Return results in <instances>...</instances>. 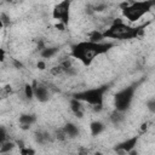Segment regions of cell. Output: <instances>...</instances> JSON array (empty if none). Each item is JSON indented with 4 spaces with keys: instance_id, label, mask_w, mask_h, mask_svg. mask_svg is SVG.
Wrapping results in <instances>:
<instances>
[{
    "instance_id": "19",
    "label": "cell",
    "mask_w": 155,
    "mask_h": 155,
    "mask_svg": "<svg viewBox=\"0 0 155 155\" xmlns=\"http://www.w3.org/2000/svg\"><path fill=\"white\" fill-rule=\"evenodd\" d=\"M147 108L150 113H155V98H151L147 102Z\"/></svg>"
},
{
    "instance_id": "4",
    "label": "cell",
    "mask_w": 155,
    "mask_h": 155,
    "mask_svg": "<svg viewBox=\"0 0 155 155\" xmlns=\"http://www.w3.org/2000/svg\"><path fill=\"white\" fill-rule=\"evenodd\" d=\"M108 91V86H99L93 88H87L80 92H76L73 97L82 103H87L92 107H103L104 93Z\"/></svg>"
},
{
    "instance_id": "9",
    "label": "cell",
    "mask_w": 155,
    "mask_h": 155,
    "mask_svg": "<svg viewBox=\"0 0 155 155\" xmlns=\"http://www.w3.org/2000/svg\"><path fill=\"white\" fill-rule=\"evenodd\" d=\"M70 110L76 117H82L84 116V108H82V102L78 101L76 98L70 99Z\"/></svg>"
},
{
    "instance_id": "8",
    "label": "cell",
    "mask_w": 155,
    "mask_h": 155,
    "mask_svg": "<svg viewBox=\"0 0 155 155\" xmlns=\"http://www.w3.org/2000/svg\"><path fill=\"white\" fill-rule=\"evenodd\" d=\"M137 142H138V136H133V137L127 138L126 140L119 143V144L114 148V150H115L116 153H119V154H128L130 151H132V150L136 148Z\"/></svg>"
},
{
    "instance_id": "2",
    "label": "cell",
    "mask_w": 155,
    "mask_h": 155,
    "mask_svg": "<svg viewBox=\"0 0 155 155\" xmlns=\"http://www.w3.org/2000/svg\"><path fill=\"white\" fill-rule=\"evenodd\" d=\"M143 28L144 25L139 27H131L121 18H116L113 21V23L103 30L104 39H113V40H131L137 39L143 35Z\"/></svg>"
},
{
    "instance_id": "3",
    "label": "cell",
    "mask_w": 155,
    "mask_h": 155,
    "mask_svg": "<svg viewBox=\"0 0 155 155\" xmlns=\"http://www.w3.org/2000/svg\"><path fill=\"white\" fill-rule=\"evenodd\" d=\"M154 6H155V1H150V0L124 2L121 4V13L130 22H137L144 15L150 12V10Z\"/></svg>"
},
{
    "instance_id": "14",
    "label": "cell",
    "mask_w": 155,
    "mask_h": 155,
    "mask_svg": "<svg viewBox=\"0 0 155 155\" xmlns=\"http://www.w3.org/2000/svg\"><path fill=\"white\" fill-rule=\"evenodd\" d=\"M15 148V143L12 140H5L0 143V154H8Z\"/></svg>"
},
{
    "instance_id": "7",
    "label": "cell",
    "mask_w": 155,
    "mask_h": 155,
    "mask_svg": "<svg viewBox=\"0 0 155 155\" xmlns=\"http://www.w3.org/2000/svg\"><path fill=\"white\" fill-rule=\"evenodd\" d=\"M33 88H34V97L41 102V103H45L50 99V88L48 86H46L45 84H41V82H34L33 84Z\"/></svg>"
},
{
    "instance_id": "6",
    "label": "cell",
    "mask_w": 155,
    "mask_h": 155,
    "mask_svg": "<svg viewBox=\"0 0 155 155\" xmlns=\"http://www.w3.org/2000/svg\"><path fill=\"white\" fill-rule=\"evenodd\" d=\"M70 6H71V1L69 0L58 2L52 10L53 19H57L59 23L64 25H68L69 19H70Z\"/></svg>"
},
{
    "instance_id": "20",
    "label": "cell",
    "mask_w": 155,
    "mask_h": 155,
    "mask_svg": "<svg viewBox=\"0 0 155 155\" xmlns=\"http://www.w3.org/2000/svg\"><path fill=\"white\" fill-rule=\"evenodd\" d=\"M0 18H1V25L2 27H5V25H7V24H10V18L4 13V12H1V15H0Z\"/></svg>"
},
{
    "instance_id": "17",
    "label": "cell",
    "mask_w": 155,
    "mask_h": 155,
    "mask_svg": "<svg viewBox=\"0 0 155 155\" xmlns=\"http://www.w3.org/2000/svg\"><path fill=\"white\" fill-rule=\"evenodd\" d=\"M19 154L21 155H35V150L29 147H23V148H19Z\"/></svg>"
},
{
    "instance_id": "5",
    "label": "cell",
    "mask_w": 155,
    "mask_h": 155,
    "mask_svg": "<svg viewBox=\"0 0 155 155\" xmlns=\"http://www.w3.org/2000/svg\"><path fill=\"white\" fill-rule=\"evenodd\" d=\"M134 92H136L134 86H127V87H124L122 90H120L119 92H116L114 96L115 110H117L120 113H125L126 110H128V108L133 101Z\"/></svg>"
},
{
    "instance_id": "18",
    "label": "cell",
    "mask_w": 155,
    "mask_h": 155,
    "mask_svg": "<svg viewBox=\"0 0 155 155\" xmlns=\"http://www.w3.org/2000/svg\"><path fill=\"white\" fill-rule=\"evenodd\" d=\"M5 140H8V138H7V132H6L5 126H1V127H0V143H2V142H5Z\"/></svg>"
},
{
    "instance_id": "21",
    "label": "cell",
    "mask_w": 155,
    "mask_h": 155,
    "mask_svg": "<svg viewBox=\"0 0 155 155\" xmlns=\"http://www.w3.org/2000/svg\"><path fill=\"white\" fill-rule=\"evenodd\" d=\"M36 65H38V68H39V69H40V70H44V69H45V68H46V63H45V62H44V61H39V62H38V64H36Z\"/></svg>"
},
{
    "instance_id": "10",
    "label": "cell",
    "mask_w": 155,
    "mask_h": 155,
    "mask_svg": "<svg viewBox=\"0 0 155 155\" xmlns=\"http://www.w3.org/2000/svg\"><path fill=\"white\" fill-rule=\"evenodd\" d=\"M35 121H36V117L31 114H23L19 116V126L23 130H28Z\"/></svg>"
},
{
    "instance_id": "22",
    "label": "cell",
    "mask_w": 155,
    "mask_h": 155,
    "mask_svg": "<svg viewBox=\"0 0 155 155\" xmlns=\"http://www.w3.org/2000/svg\"><path fill=\"white\" fill-rule=\"evenodd\" d=\"M128 155H137V150H134V149H133L132 151H130V153H128Z\"/></svg>"
},
{
    "instance_id": "23",
    "label": "cell",
    "mask_w": 155,
    "mask_h": 155,
    "mask_svg": "<svg viewBox=\"0 0 155 155\" xmlns=\"http://www.w3.org/2000/svg\"><path fill=\"white\" fill-rule=\"evenodd\" d=\"M1 155H7V154H1Z\"/></svg>"
},
{
    "instance_id": "13",
    "label": "cell",
    "mask_w": 155,
    "mask_h": 155,
    "mask_svg": "<svg viewBox=\"0 0 155 155\" xmlns=\"http://www.w3.org/2000/svg\"><path fill=\"white\" fill-rule=\"evenodd\" d=\"M57 52H58V47H45V48H42V50H41L40 56H41L42 58L47 59V58L53 57Z\"/></svg>"
},
{
    "instance_id": "15",
    "label": "cell",
    "mask_w": 155,
    "mask_h": 155,
    "mask_svg": "<svg viewBox=\"0 0 155 155\" xmlns=\"http://www.w3.org/2000/svg\"><path fill=\"white\" fill-rule=\"evenodd\" d=\"M90 41L92 42H103L104 40V36H103V31H99V30H93L92 33H90L88 35V39Z\"/></svg>"
},
{
    "instance_id": "11",
    "label": "cell",
    "mask_w": 155,
    "mask_h": 155,
    "mask_svg": "<svg viewBox=\"0 0 155 155\" xmlns=\"http://www.w3.org/2000/svg\"><path fill=\"white\" fill-rule=\"evenodd\" d=\"M63 131L67 136V138H75L79 136V127L71 122H68L63 126Z\"/></svg>"
},
{
    "instance_id": "12",
    "label": "cell",
    "mask_w": 155,
    "mask_h": 155,
    "mask_svg": "<svg viewBox=\"0 0 155 155\" xmlns=\"http://www.w3.org/2000/svg\"><path fill=\"white\" fill-rule=\"evenodd\" d=\"M104 124L101 121H93L90 125V130H91V134L92 136H98L103 130H104Z\"/></svg>"
},
{
    "instance_id": "16",
    "label": "cell",
    "mask_w": 155,
    "mask_h": 155,
    "mask_svg": "<svg viewBox=\"0 0 155 155\" xmlns=\"http://www.w3.org/2000/svg\"><path fill=\"white\" fill-rule=\"evenodd\" d=\"M24 97H25L27 99H33V98H34L33 84H25V85H24Z\"/></svg>"
},
{
    "instance_id": "1",
    "label": "cell",
    "mask_w": 155,
    "mask_h": 155,
    "mask_svg": "<svg viewBox=\"0 0 155 155\" xmlns=\"http://www.w3.org/2000/svg\"><path fill=\"white\" fill-rule=\"evenodd\" d=\"M113 46L114 44L111 42H92L90 40H85L73 45L70 53L73 58L78 59L84 65L88 67L98 56L107 53Z\"/></svg>"
}]
</instances>
